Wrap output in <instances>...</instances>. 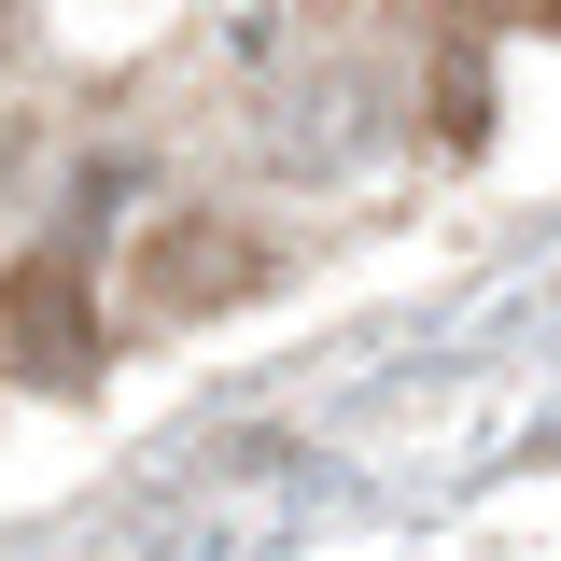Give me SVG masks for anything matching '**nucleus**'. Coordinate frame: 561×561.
<instances>
[{
	"instance_id": "obj_1",
	"label": "nucleus",
	"mask_w": 561,
	"mask_h": 561,
	"mask_svg": "<svg viewBox=\"0 0 561 561\" xmlns=\"http://www.w3.org/2000/svg\"><path fill=\"white\" fill-rule=\"evenodd\" d=\"M0 337L28 351L43 379H84V365H99V323H84V267H70V253H28V267L0 280Z\"/></svg>"
},
{
	"instance_id": "obj_2",
	"label": "nucleus",
	"mask_w": 561,
	"mask_h": 561,
	"mask_svg": "<svg viewBox=\"0 0 561 561\" xmlns=\"http://www.w3.org/2000/svg\"><path fill=\"white\" fill-rule=\"evenodd\" d=\"M154 253H169V267H154V309H197L210 280H225V295H239V239H225V225H169V239H154Z\"/></svg>"
}]
</instances>
